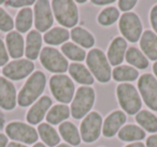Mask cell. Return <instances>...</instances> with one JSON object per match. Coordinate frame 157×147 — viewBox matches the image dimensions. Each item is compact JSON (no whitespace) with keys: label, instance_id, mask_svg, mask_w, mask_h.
Wrapping results in <instances>:
<instances>
[{"label":"cell","instance_id":"obj_1","mask_svg":"<svg viewBox=\"0 0 157 147\" xmlns=\"http://www.w3.org/2000/svg\"><path fill=\"white\" fill-rule=\"evenodd\" d=\"M46 77L43 72L37 70L30 75V77L25 82L24 87L21 89L17 96V103L22 107L31 105L45 89Z\"/></svg>","mask_w":157,"mask_h":147},{"label":"cell","instance_id":"obj_2","mask_svg":"<svg viewBox=\"0 0 157 147\" xmlns=\"http://www.w3.org/2000/svg\"><path fill=\"white\" fill-rule=\"evenodd\" d=\"M87 66L90 74L101 84H105L111 80L112 70L108 57L100 49H93L87 54Z\"/></svg>","mask_w":157,"mask_h":147},{"label":"cell","instance_id":"obj_3","mask_svg":"<svg viewBox=\"0 0 157 147\" xmlns=\"http://www.w3.org/2000/svg\"><path fill=\"white\" fill-rule=\"evenodd\" d=\"M118 103L128 115L138 114L141 109L142 101L137 89L130 84H121L116 88Z\"/></svg>","mask_w":157,"mask_h":147},{"label":"cell","instance_id":"obj_4","mask_svg":"<svg viewBox=\"0 0 157 147\" xmlns=\"http://www.w3.org/2000/svg\"><path fill=\"white\" fill-rule=\"evenodd\" d=\"M53 13L57 22L65 27H73L78 21V11L72 0H54L52 1Z\"/></svg>","mask_w":157,"mask_h":147},{"label":"cell","instance_id":"obj_5","mask_svg":"<svg viewBox=\"0 0 157 147\" xmlns=\"http://www.w3.org/2000/svg\"><path fill=\"white\" fill-rule=\"evenodd\" d=\"M95 91L93 88L84 86L78 88L71 104V115L74 119H81L87 115L95 103Z\"/></svg>","mask_w":157,"mask_h":147},{"label":"cell","instance_id":"obj_6","mask_svg":"<svg viewBox=\"0 0 157 147\" xmlns=\"http://www.w3.org/2000/svg\"><path fill=\"white\" fill-rule=\"evenodd\" d=\"M50 89L55 100L68 104L74 95V84L66 75H55L50 79Z\"/></svg>","mask_w":157,"mask_h":147},{"label":"cell","instance_id":"obj_7","mask_svg":"<svg viewBox=\"0 0 157 147\" xmlns=\"http://www.w3.org/2000/svg\"><path fill=\"white\" fill-rule=\"evenodd\" d=\"M40 62L44 68L52 72H65L69 68V64L66 57L57 49L45 47L40 53Z\"/></svg>","mask_w":157,"mask_h":147},{"label":"cell","instance_id":"obj_8","mask_svg":"<svg viewBox=\"0 0 157 147\" xmlns=\"http://www.w3.org/2000/svg\"><path fill=\"white\" fill-rule=\"evenodd\" d=\"M118 27L125 39L130 42H137L142 35L141 20L133 12H127L123 14L120 18Z\"/></svg>","mask_w":157,"mask_h":147},{"label":"cell","instance_id":"obj_9","mask_svg":"<svg viewBox=\"0 0 157 147\" xmlns=\"http://www.w3.org/2000/svg\"><path fill=\"white\" fill-rule=\"evenodd\" d=\"M6 133L10 138L25 144H33L38 141L39 135L33 127L20 121L10 122L6 127Z\"/></svg>","mask_w":157,"mask_h":147},{"label":"cell","instance_id":"obj_10","mask_svg":"<svg viewBox=\"0 0 157 147\" xmlns=\"http://www.w3.org/2000/svg\"><path fill=\"white\" fill-rule=\"evenodd\" d=\"M140 94L150 109L157 112V79L151 74H143L138 81Z\"/></svg>","mask_w":157,"mask_h":147},{"label":"cell","instance_id":"obj_11","mask_svg":"<svg viewBox=\"0 0 157 147\" xmlns=\"http://www.w3.org/2000/svg\"><path fill=\"white\" fill-rule=\"evenodd\" d=\"M102 117L97 112H92L81 123V137L85 143H93L100 136Z\"/></svg>","mask_w":157,"mask_h":147},{"label":"cell","instance_id":"obj_12","mask_svg":"<svg viewBox=\"0 0 157 147\" xmlns=\"http://www.w3.org/2000/svg\"><path fill=\"white\" fill-rule=\"evenodd\" d=\"M35 26L37 31H48L54 23L52 6L48 0H39L35 3Z\"/></svg>","mask_w":157,"mask_h":147},{"label":"cell","instance_id":"obj_13","mask_svg":"<svg viewBox=\"0 0 157 147\" xmlns=\"http://www.w3.org/2000/svg\"><path fill=\"white\" fill-rule=\"evenodd\" d=\"M33 69L35 64L33 62L29 59H20L7 64L3 67L2 74L11 80H22L30 75Z\"/></svg>","mask_w":157,"mask_h":147},{"label":"cell","instance_id":"obj_14","mask_svg":"<svg viewBox=\"0 0 157 147\" xmlns=\"http://www.w3.org/2000/svg\"><path fill=\"white\" fill-rule=\"evenodd\" d=\"M17 103L16 90L11 81L0 77V107L6 110H12Z\"/></svg>","mask_w":157,"mask_h":147},{"label":"cell","instance_id":"obj_15","mask_svg":"<svg viewBox=\"0 0 157 147\" xmlns=\"http://www.w3.org/2000/svg\"><path fill=\"white\" fill-rule=\"evenodd\" d=\"M52 100L48 96H46V95L40 97V100H38L36 102V104H33V106L27 112V121L30 125H38V123H40L42 121V119L45 117L48 110L52 106Z\"/></svg>","mask_w":157,"mask_h":147},{"label":"cell","instance_id":"obj_16","mask_svg":"<svg viewBox=\"0 0 157 147\" xmlns=\"http://www.w3.org/2000/svg\"><path fill=\"white\" fill-rule=\"evenodd\" d=\"M126 115L122 110H115L111 112L109 116L105 118V123L102 127V133L105 137H112L115 135L122 125L126 122Z\"/></svg>","mask_w":157,"mask_h":147},{"label":"cell","instance_id":"obj_17","mask_svg":"<svg viewBox=\"0 0 157 147\" xmlns=\"http://www.w3.org/2000/svg\"><path fill=\"white\" fill-rule=\"evenodd\" d=\"M127 51V42L124 38L116 37L112 40L108 49V59L109 63L113 66H117L124 61L125 54Z\"/></svg>","mask_w":157,"mask_h":147},{"label":"cell","instance_id":"obj_18","mask_svg":"<svg viewBox=\"0 0 157 147\" xmlns=\"http://www.w3.org/2000/svg\"><path fill=\"white\" fill-rule=\"evenodd\" d=\"M6 43L11 57L20 59L24 55V38L18 31H10L6 37Z\"/></svg>","mask_w":157,"mask_h":147},{"label":"cell","instance_id":"obj_19","mask_svg":"<svg viewBox=\"0 0 157 147\" xmlns=\"http://www.w3.org/2000/svg\"><path fill=\"white\" fill-rule=\"evenodd\" d=\"M140 47L144 55L157 62V35L152 31H145L140 40Z\"/></svg>","mask_w":157,"mask_h":147},{"label":"cell","instance_id":"obj_20","mask_svg":"<svg viewBox=\"0 0 157 147\" xmlns=\"http://www.w3.org/2000/svg\"><path fill=\"white\" fill-rule=\"evenodd\" d=\"M42 37L41 34L37 31H31L28 33L26 38V49L25 54L30 59H36L41 53Z\"/></svg>","mask_w":157,"mask_h":147},{"label":"cell","instance_id":"obj_21","mask_svg":"<svg viewBox=\"0 0 157 147\" xmlns=\"http://www.w3.org/2000/svg\"><path fill=\"white\" fill-rule=\"evenodd\" d=\"M68 70H69V74L71 75V77L78 84H85L87 87L94 84V77H93V75L90 74V71L87 69L86 66L78 63H73L70 64Z\"/></svg>","mask_w":157,"mask_h":147},{"label":"cell","instance_id":"obj_22","mask_svg":"<svg viewBox=\"0 0 157 147\" xmlns=\"http://www.w3.org/2000/svg\"><path fill=\"white\" fill-rule=\"evenodd\" d=\"M59 133L61 137L72 146H78L81 144V134L78 133V130L75 125L70 121H65L60 123L58 127Z\"/></svg>","mask_w":157,"mask_h":147},{"label":"cell","instance_id":"obj_23","mask_svg":"<svg viewBox=\"0 0 157 147\" xmlns=\"http://www.w3.org/2000/svg\"><path fill=\"white\" fill-rule=\"evenodd\" d=\"M145 137V131L136 125H127L123 127L118 132V138L124 142L141 141Z\"/></svg>","mask_w":157,"mask_h":147},{"label":"cell","instance_id":"obj_24","mask_svg":"<svg viewBox=\"0 0 157 147\" xmlns=\"http://www.w3.org/2000/svg\"><path fill=\"white\" fill-rule=\"evenodd\" d=\"M38 133L42 138V141L50 147L57 146L60 142V137L56 130L48 123H41L38 127Z\"/></svg>","mask_w":157,"mask_h":147},{"label":"cell","instance_id":"obj_25","mask_svg":"<svg viewBox=\"0 0 157 147\" xmlns=\"http://www.w3.org/2000/svg\"><path fill=\"white\" fill-rule=\"evenodd\" d=\"M71 38L75 43L85 49L92 48L95 44V38L92 34L82 27H74L71 31Z\"/></svg>","mask_w":157,"mask_h":147},{"label":"cell","instance_id":"obj_26","mask_svg":"<svg viewBox=\"0 0 157 147\" xmlns=\"http://www.w3.org/2000/svg\"><path fill=\"white\" fill-rule=\"evenodd\" d=\"M70 116V108L67 105L58 104L48 110L46 114V121L48 125H58L61 121L66 120Z\"/></svg>","mask_w":157,"mask_h":147},{"label":"cell","instance_id":"obj_27","mask_svg":"<svg viewBox=\"0 0 157 147\" xmlns=\"http://www.w3.org/2000/svg\"><path fill=\"white\" fill-rule=\"evenodd\" d=\"M33 12L30 8H24L17 13L15 18V27L18 33H27L33 26Z\"/></svg>","mask_w":157,"mask_h":147},{"label":"cell","instance_id":"obj_28","mask_svg":"<svg viewBox=\"0 0 157 147\" xmlns=\"http://www.w3.org/2000/svg\"><path fill=\"white\" fill-rule=\"evenodd\" d=\"M125 59L130 65L135 66V67L139 68V69H145L148 66V61L146 59V56L139 49L135 48V47L127 49Z\"/></svg>","mask_w":157,"mask_h":147},{"label":"cell","instance_id":"obj_29","mask_svg":"<svg viewBox=\"0 0 157 147\" xmlns=\"http://www.w3.org/2000/svg\"><path fill=\"white\" fill-rule=\"evenodd\" d=\"M112 77L115 81H135L139 77V72L137 69L130 66H117L113 69Z\"/></svg>","mask_w":157,"mask_h":147},{"label":"cell","instance_id":"obj_30","mask_svg":"<svg viewBox=\"0 0 157 147\" xmlns=\"http://www.w3.org/2000/svg\"><path fill=\"white\" fill-rule=\"evenodd\" d=\"M136 121L147 132H157V117L147 110H140L136 115Z\"/></svg>","mask_w":157,"mask_h":147},{"label":"cell","instance_id":"obj_31","mask_svg":"<svg viewBox=\"0 0 157 147\" xmlns=\"http://www.w3.org/2000/svg\"><path fill=\"white\" fill-rule=\"evenodd\" d=\"M70 37L69 31L63 27H54L44 35V41L52 46H58L66 42Z\"/></svg>","mask_w":157,"mask_h":147},{"label":"cell","instance_id":"obj_32","mask_svg":"<svg viewBox=\"0 0 157 147\" xmlns=\"http://www.w3.org/2000/svg\"><path fill=\"white\" fill-rule=\"evenodd\" d=\"M61 52L68 59L76 62L84 61L86 57V52L84 51V49L80 48L78 46H76L75 43H72V42H66V43H63L61 46Z\"/></svg>","mask_w":157,"mask_h":147},{"label":"cell","instance_id":"obj_33","mask_svg":"<svg viewBox=\"0 0 157 147\" xmlns=\"http://www.w3.org/2000/svg\"><path fill=\"white\" fill-rule=\"evenodd\" d=\"M120 18V12L115 7L105 8L98 15V23L102 26H110Z\"/></svg>","mask_w":157,"mask_h":147},{"label":"cell","instance_id":"obj_34","mask_svg":"<svg viewBox=\"0 0 157 147\" xmlns=\"http://www.w3.org/2000/svg\"><path fill=\"white\" fill-rule=\"evenodd\" d=\"M14 27V22L11 15L6 12L2 8H0V31H11Z\"/></svg>","mask_w":157,"mask_h":147},{"label":"cell","instance_id":"obj_35","mask_svg":"<svg viewBox=\"0 0 157 147\" xmlns=\"http://www.w3.org/2000/svg\"><path fill=\"white\" fill-rule=\"evenodd\" d=\"M6 5L8 7H12V8H22V7H26L28 8V6H31L33 3H36L33 0H24V1H21V0H9V1H6Z\"/></svg>","mask_w":157,"mask_h":147},{"label":"cell","instance_id":"obj_36","mask_svg":"<svg viewBox=\"0 0 157 147\" xmlns=\"http://www.w3.org/2000/svg\"><path fill=\"white\" fill-rule=\"evenodd\" d=\"M9 61V54L7 52V49L3 43V41L0 39V66H3Z\"/></svg>","mask_w":157,"mask_h":147},{"label":"cell","instance_id":"obj_37","mask_svg":"<svg viewBox=\"0 0 157 147\" xmlns=\"http://www.w3.org/2000/svg\"><path fill=\"white\" fill-rule=\"evenodd\" d=\"M137 5L136 0H121L118 1V6L122 11H129V10L133 9L135 6Z\"/></svg>","mask_w":157,"mask_h":147},{"label":"cell","instance_id":"obj_38","mask_svg":"<svg viewBox=\"0 0 157 147\" xmlns=\"http://www.w3.org/2000/svg\"><path fill=\"white\" fill-rule=\"evenodd\" d=\"M150 20H151V25H152L153 29H154L157 34V5L154 6V7L152 8V10H151Z\"/></svg>","mask_w":157,"mask_h":147},{"label":"cell","instance_id":"obj_39","mask_svg":"<svg viewBox=\"0 0 157 147\" xmlns=\"http://www.w3.org/2000/svg\"><path fill=\"white\" fill-rule=\"evenodd\" d=\"M146 147H157V134L151 135L146 140Z\"/></svg>","mask_w":157,"mask_h":147},{"label":"cell","instance_id":"obj_40","mask_svg":"<svg viewBox=\"0 0 157 147\" xmlns=\"http://www.w3.org/2000/svg\"><path fill=\"white\" fill-rule=\"evenodd\" d=\"M8 144H9L8 143V136L0 133V147H7Z\"/></svg>","mask_w":157,"mask_h":147},{"label":"cell","instance_id":"obj_41","mask_svg":"<svg viewBox=\"0 0 157 147\" xmlns=\"http://www.w3.org/2000/svg\"><path fill=\"white\" fill-rule=\"evenodd\" d=\"M94 5L97 6H107V5H111L114 2V0H105V1H100V0H93L92 1Z\"/></svg>","mask_w":157,"mask_h":147},{"label":"cell","instance_id":"obj_42","mask_svg":"<svg viewBox=\"0 0 157 147\" xmlns=\"http://www.w3.org/2000/svg\"><path fill=\"white\" fill-rule=\"evenodd\" d=\"M7 147H27V145L18 144V143H15V142H11L10 144H8Z\"/></svg>","mask_w":157,"mask_h":147},{"label":"cell","instance_id":"obj_43","mask_svg":"<svg viewBox=\"0 0 157 147\" xmlns=\"http://www.w3.org/2000/svg\"><path fill=\"white\" fill-rule=\"evenodd\" d=\"M126 147H145V145L144 144H142V143H133V144H129V145H127Z\"/></svg>","mask_w":157,"mask_h":147},{"label":"cell","instance_id":"obj_44","mask_svg":"<svg viewBox=\"0 0 157 147\" xmlns=\"http://www.w3.org/2000/svg\"><path fill=\"white\" fill-rule=\"evenodd\" d=\"M153 71H154V74L156 75V78H157V62H155L154 65H153Z\"/></svg>","mask_w":157,"mask_h":147},{"label":"cell","instance_id":"obj_45","mask_svg":"<svg viewBox=\"0 0 157 147\" xmlns=\"http://www.w3.org/2000/svg\"><path fill=\"white\" fill-rule=\"evenodd\" d=\"M33 147H45V146H44V144H42V143H37V144H35Z\"/></svg>","mask_w":157,"mask_h":147},{"label":"cell","instance_id":"obj_46","mask_svg":"<svg viewBox=\"0 0 157 147\" xmlns=\"http://www.w3.org/2000/svg\"><path fill=\"white\" fill-rule=\"evenodd\" d=\"M56 147H71V146L68 144H59L58 146H56Z\"/></svg>","mask_w":157,"mask_h":147},{"label":"cell","instance_id":"obj_47","mask_svg":"<svg viewBox=\"0 0 157 147\" xmlns=\"http://www.w3.org/2000/svg\"><path fill=\"white\" fill-rule=\"evenodd\" d=\"M3 2H5V1H2V0H0V5H2Z\"/></svg>","mask_w":157,"mask_h":147}]
</instances>
